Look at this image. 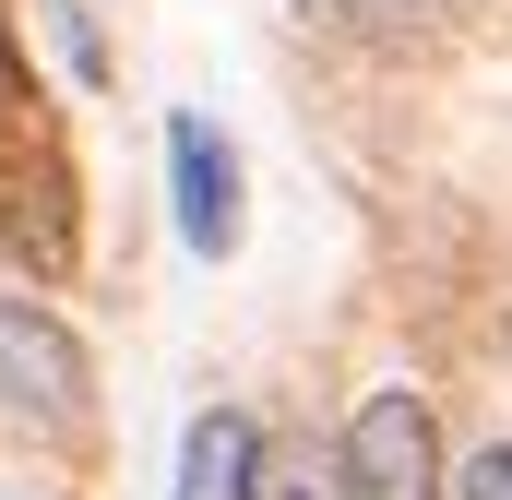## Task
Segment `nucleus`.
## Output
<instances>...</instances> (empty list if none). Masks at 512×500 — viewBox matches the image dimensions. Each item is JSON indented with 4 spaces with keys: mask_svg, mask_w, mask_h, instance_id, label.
<instances>
[{
    "mask_svg": "<svg viewBox=\"0 0 512 500\" xmlns=\"http://www.w3.org/2000/svg\"><path fill=\"white\" fill-rule=\"evenodd\" d=\"M346 489L358 500H453L441 477V429H429V393H370L358 417H346Z\"/></svg>",
    "mask_w": 512,
    "mask_h": 500,
    "instance_id": "1",
    "label": "nucleus"
},
{
    "mask_svg": "<svg viewBox=\"0 0 512 500\" xmlns=\"http://www.w3.org/2000/svg\"><path fill=\"white\" fill-rule=\"evenodd\" d=\"M84 393H96L84 346H72L36 298H0V405L36 417V429H84Z\"/></svg>",
    "mask_w": 512,
    "mask_h": 500,
    "instance_id": "2",
    "label": "nucleus"
},
{
    "mask_svg": "<svg viewBox=\"0 0 512 500\" xmlns=\"http://www.w3.org/2000/svg\"><path fill=\"white\" fill-rule=\"evenodd\" d=\"M167 179H179V239L203 250V262H227L239 250V155H227V131L215 120H167Z\"/></svg>",
    "mask_w": 512,
    "mask_h": 500,
    "instance_id": "3",
    "label": "nucleus"
},
{
    "mask_svg": "<svg viewBox=\"0 0 512 500\" xmlns=\"http://www.w3.org/2000/svg\"><path fill=\"white\" fill-rule=\"evenodd\" d=\"M179 500H262V429L239 405L191 417V441H179Z\"/></svg>",
    "mask_w": 512,
    "mask_h": 500,
    "instance_id": "4",
    "label": "nucleus"
},
{
    "mask_svg": "<svg viewBox=\"0 0 512 500\" xmlns=\"http://www.w3.org/2000/svg\"><path fill=\"white\" fill-rule=\"evenodd\" d=\"M322 24L358 36V48H429L453 24V0H322Z\"/></svg>",
    "mask_w": 512,
    "mask_h": 500,
    "instance_id": "5",
    "label": "nucleus"
},
{
    "mask_svg": "<svg viewBox=\"0 0 512 500\" xmlns=\"http://www.w3.org/2000/svg\"><path fill=\"white\" fill-rule=\"evenodd\" d=\"M262 500H358V489H346V441H334V453H322V441L262 453Z\"/></svg>",
    "mask_w": 512,
    "mask_h": 500,
    "instance_id": "6",
    "label": "nucleus"
},
{
    "mask_svg": "<svg viewBox=\"0 0 512 500\" xmlns=\"http://www.w3.org/2000/svg\"><path fill=\"white\" fill-rule=\"evenodd\" d=\"M453 500H512V441H489V453L453 477Z\"/></svg>",
    "mask_w": 512,
    "mask_h": 500,
    "instance_id": "7",
    "label": "nucleus"
}]
</instances>
